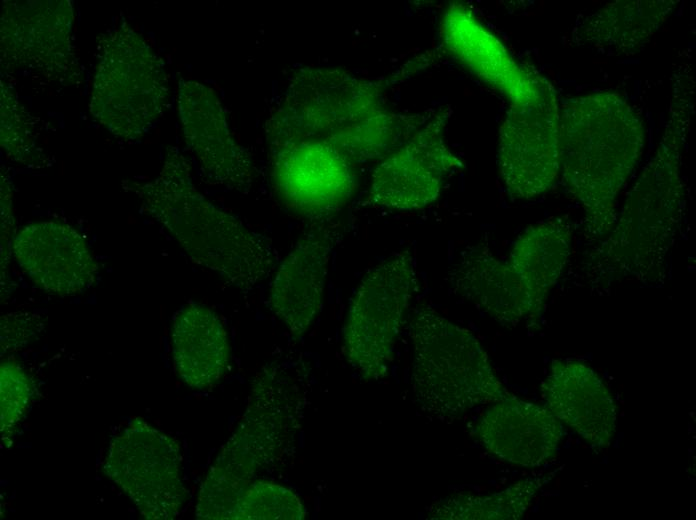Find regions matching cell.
Masks as SVG:
<instances>
[{
	"instance_id": "24",
	"label": "cell",
	"mask_w": 696,
	"mask_h": 520,
	"mask_svg": "<svg viewBox=\"0 0 696 520\" xmlns=\"http://www.w3.org/2000/svg\"><path fill=\"white\" fill-rule=\"evenodd\" d=\"M0 383V427L7 436L26 415L33 386L25 371L12 361L2 363Z\"/></svg>"
},
{
	"instance_id": "8",
	"label": "cell",
	"mask_w": 696,
	"mask_h": 520,
	"mask_svg": "<svg viewBox=\"0 0 696 520\" xmlns=\"http://www.w3.org/2000/svg\"><path fill=\"white\" fill-rule=\"evenodd\" d=\"M560 110L546 85L540 96L511 106L500 130L498 166L509 194L533 199L549 190L560 173Z\"/></svg>"
},
{
	"instance_id": "20",
	"label": "cell",
	"mask_w": 696,
	"mask_h": 520,
	"mask_svg": "<svg viewBox=\"0 0 696 520\" xmlns=\"http://www.w3.org/2000/svg\"><path fill=\"white\" fill-rule=\"evenodd\" d=\"M63 2L15 5L2 22L5 53L18 56L20 64L47 65L67 52L71 10Z\"/></svg>"
},
{
	"instance_id": "19",
	"label": "cell",
	"mask_w": 696,
	"mask_h": 520,
	"mask_svg": "<svg viewBox=\"0 0 696 520\" xmlns=\"http://www.w3.org/2000/svg\"><path fill=\"white\" fill-rule=\"evenodd\" d=\"M171 350L176 374L194 388L212 387L228 367L229 344L223 322L201 303L188 302L175 313Z\"/></svg>"
},
{
	"instance_id": "23",
	"label": "cell",
	"mask_w": 696,
	"mask_h": 520,
	"mask_svg": "<svg viewBox=\"0 0 696 520\" xmlns=\"http://www.w3.org/2000/svg\"><path fill=\"white\" fill-rule=\"evenodd\" d=\"M305 509L290 490L270 482H254L245 487L231 519H302Z\"/></svg>"
},
{
	"instance_id": "16",
	"label": "cell",
	"mask_w": 696,
	"mask_h": 520,
	"mask_svg": "<svg viewBox=\"0 0 696 520\" xmlns=\"http://www.w3.org/2000/svg\"><path fill=\"white\" fill-rule=\"evenodd\" d=\"M334 245L329 232L311 230L294 244L272 275L270 308L295 335L305 333L321 309Z\"/></svg>"
},
{
	"instance_id": "14",
	"label": "cell",
	"mask_w": 696,
	"mask_h": 520,
	"mask_svg": "<svg viewBox=\"0 0 696 520\" xmlns=\"http://www.w3.org/2000/svg\"><path fill=\"white\" fill-rule=\"evenodd\" d=\"M444 280L456 295L504 326H515L536 316L547 299L529 288L506 260L481 244L464 249Z\"/></svg>"
},
{
	"instance_id": "4",
	"label": "cell",
	"mask_w": 696,
	"mask_h": 520,
	"mask_svg": "<svg viewBox=\"0 0 696 520\" xmlns=\"http://www.w3.org/2000/svg\"><path fill=\"white\" fill-rule=\"evenodd\" d=\"M410 337L411 384L424 410L457 417L502 398L489 357L469 330L422 306L414 313Z\"/></svg>"
},
{
	"instance_id": "9",
	"label": "cell",
	"mask_w": 696,
	"mask_h": 520,
	"mask_svg": "<svg viewBox=\"0 0 696 520\" xmlns=\"http://www.w3.org/2000/svg\"><path fill=\"white\" fill-rule=\"evenodd\" d=\"M648 167L626 201L612 244L616 261L634 273L650 271L662 260L681 213L674 163L660 156Z\"/></svg>"
},
{
	"instance_id": "1",
	"label": "cell",
	"mask_w": 696,
	"mask_h": 520,
	"mask_svg": "<svg viewBox=\"0 0 696 520\" xmlns=\"http://www.w3.org/2000/svg\"><path fill=\"white\" fill-rule=\"evenodd\" d=\"M129 188L195 264L242 291L273 275L279 255L270 240L209 202L196 189L191 166L177 149L168 150L156 178Z\"/></svg>"
},
{
	"instance_id": "11",
	"label": "cell",
	"mask_w": 696,
	"mask_h": 520,
	"mask_svg": "<svg viewBox=\"0 0 696 520\" xmlns=\"http://www.w3.org/2000/svg\"><path fill=\"white\" fill-rule=\"evenodd\" d=\"M178 104L186 144L204 178L214 185L248 193L254 180V162L230 132L215 91L197 81L182 80Z\"/></svg>"
},
{
	"instance_id": "21",
	"label": "cell",
	"mask_w": 696,
	"mask_h": 520,
	"mask_svg": "<svg viewBox=\"0 0 696 520\" xmlns=\"http://www.w3.org/2000/svg\"><path fill=\"white\" fill-rule=\"evenodd\" d=\"M571 234L563 218L530 225L517 237L506 261L529 288L547 298L568 260Z\"/></svg>"
},
{
	"instance_id": "6",
	"label": "cell",
	"mask_w": 696,
	"mask_h": 520,
	"mask_svg": "<svg viewBox=\"0 0 696 520\" xmlns=\"http://www.w3.org/2000/svg\"><path fill=\"white\" fill-rule=\"evenodd\" d=\"M418 272L409 250L392 253L358 284L344 328L348 361L366 378L388 371L403 318L417 289Z\"/></svg>"
},
{
	"instance_id": "15",
	"label": "cell",
	"mask_w": 696,
	"mask_h": 520,
	"mask_svg": "<svg viewBox=\"0 0 696 520\" xmlns=\"http://www.w3.org/2000/svg\"><path fill=\"white\" fill-rule=\"evenodd\" d=\"M442 38L446 49L484 83L518 106L537 99L547 85L524 70L503 44L462 5L444 14Z\"/></svg>"
},
{
	"instance_id": "17",
	"label": "cell",
	"mask_w": 696,
	"mask_h": 520,
	"mask_svg": "<svg viewBox=\"0 0 696 520\" xmlns=\"http://www.w3.org/2000/svg\"><path fill=\"white\" fill-rule=\"evenodd\" d=\"M476 434L482 445L498 458L518 466L535 467L554 457L562 428L546 407L517 398H501L484 413Z\"/></svg>"
},
{
	"instance_id": "3",
	"label": "cell",
	"mask_w": 696,
	"mask_h": 520,
	"mask_svg": "<svg viewBox=\"0 0 696 520\" xmlns=\"http://www.w3.org/2000/svg\"><path fill=\"white\" fill-rule=\"evenodd\" d=\"M642 146L641 119L619 95L580 97L560 112V170L567 188L593 213L610 208Z\"/></svg>"
},
{
	"instance_id": "5",
	"label": "cell",
	"mask_w": 696,
	"mask_h": 520,
	"mask_svg": "<svg viewBox=\"0 0 696 520\" xmlns=\"http://www.w3.org/2000/svg\"><path fill=\"white\" fill-rule=\"evenodd\" d=\"M168 78L162 58L138 33L113 29L99 44L90 112L116 137L134 140L162 116Z\"/></svg>"
},
{
	"instance_id": "2",
	"label": "cell",
	"mask_w": 696,
	"mask_h": 520,
	"mask_svg": "<svg viewBox=\"0 0 696 520\" xmlns=\"http://www.w3.org/2000/svg\"><path fill=\"white\" fill-rule=\"evenodd\" d=\"M379 88L347 72L304 67L289 79L266 121L270 146L319 140L349 159H382L400 134Z\"/></svg>"
},
{
	"instance_id": "22",
	"label": "cell",
	"mask_w": 696,
	"mask_h": 520,
	"mask_svg": "<svg viewBox=\"0 0 696 520\" xmlns=\"http://www.w3.org/2000/svg\"><path fill=\"white\" fill-rule=\"evenodd\" d=\"M535 490L532 481H522L491 495H454L434 505L431 516L450 520L517 519L531 505Z\"/></svg>"
},
{
	"instance_id": "13",
	"label": "cell",
	"mask_w": 696,
	"mask_h": 520,
	"mask_svg": "<svg viewBox=\"0 0 696 520\" xmlns=\"http://www.w3.org/2000/svg\"><path fill=\"white\" fill-rule=\"evenodd\" d=\"M11 251L22 271L53 295L82 293L98 275V264L84 238L64 223L42 221L23 226L12 239Z\"/></svg>"
},
{
	"instance_id": "7",
	"label": "cell",
	"mask_w": 696,
	"mask_h": 520,
	"mask_svg": "<svg viewBox=\"0 0 696 520\" xmlns=\"http://www.w3.org/2000/svg\"><path fill=\"white\" fill-rule=\"evenodd\" d=\"M179 443L141 419L119 429L109 443L104 470L146 519L175 518L186 499Z\"/></svg>"
},
{
	"instance_id": "10",
	"label": "cell",
	"mask_w": 696,
	"mask_h": 520,
	"mask_svg": "<svg viewBox=\"0 0 696 520\" xmlns=\"http://www.w3.org/2000/svg\"><path fill=\"white\" fill-rule=\"evenodd\" d=\"M270 150L273 185L289 208L322 217L351 197L355 177L350 159L331 144L300 140L273 145Z\"/></svg>"
},
{
	"instance_id": "18",
	"label": "cell",
	"mask_w": 696,
	"mask_h": 520,
	"mask_svg": "<svg viewBox=\"0 0 696 520\" xmlns=\"http://www.w3.org/2000/svg\"><path fill=\"white\" fill-rule=\"evenodd\" d=\"M543 394L552 414L591 444L607 445L614 436V401L602 379L585 363L553 361Z\"/></svg>"
},
{
	"instance_id": "12",
	"label": "cell",
	"mask_w": 696,
	"mask_h": 520,
	"mask_svg": "<svg viewBox=\"0 0 696 520\" xmlns=\"http://www.w3.org/2000/svg\"><path fill=\"white\" fill-rule=\"evenodd\" d=\"M456 166L457 159L430 125L380 159L371 176L370 200L394 211L423 209L437 200Z\"/></svg>"
}]
</instances>
